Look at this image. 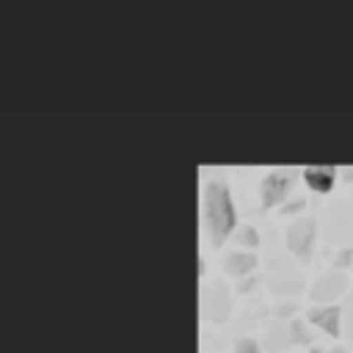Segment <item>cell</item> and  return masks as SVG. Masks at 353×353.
<instances>
[{"label": "cell", "mask_w": 353, "mask_h": 353, "mask_svg": "<svg viewBox=\"0 0 353 353\" xmlns=\"http://www.w3.org/2000/svg\"><path fill=\"white\" fill-rule=\"evenodd\" d=\"M204 221H207L210 237L215 243H221L234 226L232 196H229V190L221 179H210L207 188H204Z\"/></svg>", "instance_id": "cell-1"}, {"label": "cell", "mask_w": 353, "mask_h": 353, "mask_svg": "<svg viewBox=\"0 0 353 353\" xmlns=\"http://www.w3.org/2000/svg\"><path fill=\"white\" fill-rule=\"evenodd\" d=\"M226 265H229L232 273H245V270H251V268L256 265V259H254L251 254H240V251H237V254H229V256H226Z\"/></svg>", "instance_id": "cell-6"}, {"label": "cell", "mask_w": 353, "mask_h": 353, "mask_svg": "<svg viewBox=\"0 0 353 353\" xmlns=\"http://www.w3.org/2000/svg\"><path fill=\"white\" fill-rule=\"evenodd\" d=\"M237 353H256V345L251 339H243V342H237Z\"/></svg>", "instance_id": "cell-7"}, {"label": "cell", "mask_w": 353, "mask_h": 353, "mask_svg": "<svg viewBox=\"0 0 353 353\" xmlns=\"http://www.w3.org/2000/svg\"><path fill=\"white\" fill-rule=\"evenodd\" d=\"M303 176H306V182H309L314 190H328V188L334 185L336 168H334V165H306V168H303Z\"/></svg>", "instance_id": "cell-4"}, {"label": "cell", "mask_w": 353, "mask_h": 353, "mask_svg": "<svg viewBox=\"0 0 353 353\" xmlns=\"http://www.w3.org/2000/svg\"><path fill=\"white\" fill-rule=\"evenodd\" d=\"M290 182H292V171H287V168H276V171H270V174L262 179V201H265V204L279 201V199L287 193Z\"/></svg>", "instance_id": "cell-3"}, {"label": "cell", "mask_w": 353, "mask_h": 353, "mask_svg": "<svg viewBox=\"0 0 353 353\" xmlns=\"http://www.w3.org/2000/svg\"><path fill=\"white\" fill-rule=\"evenodd\" d=\"M309 317L317 325H323L328 334H339V317H342V309L339 306H317V309L309 312Z\"/></svg>", "instance_id": "cell-5"}, {"label": "cell", "mask_w": 353, "mask_h": 353, "mask_svg": "<svg viewBox=\"0 0 353 353\" xmlns=\"http://www.w3.org/2000/svg\"><path fill=\"white\" fill-rule=\"evenodd\" d=\"M331 353H347V350H342V347H334V350H331Z\"/></svg>", "instance_id": "cell-8"}, {"label": "cell", "mask_w": 353, "mask_h": 353, "mask_svg": "<svg viewBox=\"0 0 353 353\" xmlns=\"http://www.w3.org/2000/svg\"><path fill=\"white\" fill-rule=\"evenodd\" d=\"M312 240H314V221H312V218H301V221H295V223L290 226V232H287V243H290V248H292L295 254H301V256L309 254Z\"/></svg>", "instance_id": "cell-2"}]
</instances>
